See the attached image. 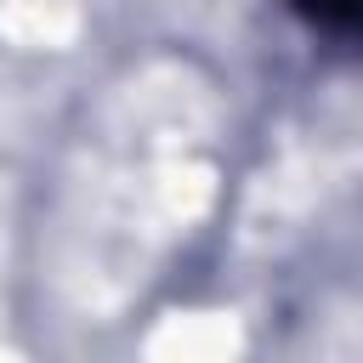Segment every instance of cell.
Returning <instances> with one entry per match:
<instances>
[{
	"mask_svg": "<svg viewBox=\"0 0 363 363\" xmlns=\"http://www.w3.org/2000/svg\"><path fill=\"white\" fill-rule=\"evenodd\" d=\"M289 11L335 40H363V0H289Z\"/></svg>",
	"mask_w": 363,
	"mask_h": 363,
	"instance_id": "obj_1",
	"label": "cell"
}]
</instances>
